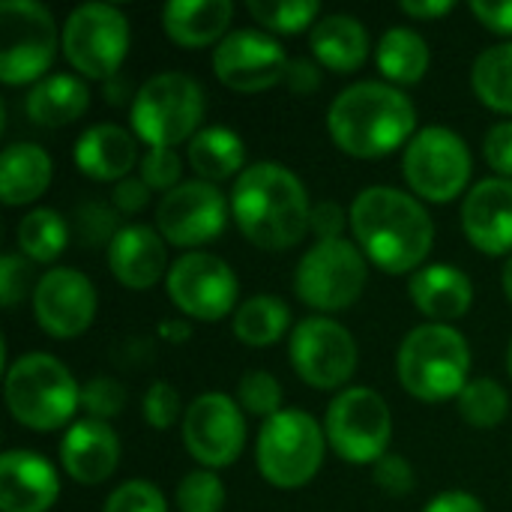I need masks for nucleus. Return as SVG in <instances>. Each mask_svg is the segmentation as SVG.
<instances>
[{"mask_svg":"<svg viewBox=\"0 0 512 512\" xmlns=\"http://www.w3.org/2000/svg\"><path fill=\"white\" fill-rule=\"evenodd\" d=\"M291 324V312L279 297L258 294L240 303L234 312V336L249 348H267L276 345Z\"/></svg>","mask_w":512,"mask_h":512,"instance_id":"7c9ffc66","label":"nucleus"},{"mask_svg":"<svg viewBox=\"0 0 512 512\" xmlns=\"http://www.w3.org/2000/svg\"><path fill=\"white\" fill-rule=\"evenodd\" d=\"M246 444L240 405L225 393L198 396L183 414V447L204 468H228Z\"/></svg>","mask_w":512,"mask_h":512,"instance_id":"2eb2a0df","label":"nucleus"},{"mask_svg":"<svg viewBox=\"0 0 512 512\" xmlns=\"http://www.w3.org/2000/svg\"><path fill=\"white\" fill-rule=\"evenodd\" d=\"M399 9L411 18H441L453 9L450 0H402Z\"/></svg>","mask_w":512,"mask_h":512,"instance_id":"603ef678","label":"nucleus"},{"mask_svg":"<svg viewBox=\"0 0 512 512\" xmlns=\"http://www.w3.org/2000/svg\"><path fill=\"white\" fill-rule=\"evenodd\" d=\"M312 54L333 72H354L369 54V33L354 15H327L312 27Z\"/></svg>","mask_w":512,"mask_h":512,"instance_id":"bb28decb","label":"nucleus"},{"mask_svg":"<svg viewBox=\"0 0 512 512\" xmlns=\"http://www.w3.org/2000/svg\"><path fill=\"white\" fill-rule=\"evenodd\" d=\"M288 57L282 45L261 30H234L213 51L216 78L237 93H261L285 81Z\"/></svg>","mask_w":512,"mask_h":512,"instance_id":"f3484780","label":"nucleus"},{"mask_svg":"<svg viewBox=\"0 0 512 512\" xmlns=\"http://www.w3.org/2000/svg\"><path fill=\"white\" fill-rule=\"evenodd\" d=\"M327 441L351 465H375L387 456L393 417L387 402L369 387H348L342 390L330 408L324 423Z\"/></svg>","mask_w":512,"mask_h":512,"instance_id":"9b49d317","label":"nucleus"},{"mask_svg":"<svg viewBox=\"0 0 512 512\" xmlns=\"http://www.w3.org/2000/svg\"><path fill=\"white\" fill-rule=\"evenodd\" d=\"M462 228L471 246L486 255L512 252V180H480L462 204Z\"/></svg>","mask_w":512,"mask_h":512,"instance_id":"6ab92c4d","label":"nucleus"},{"mask_svg":"<svg viewBox=\"0 0 512 512\" xmlns=\"http://www.w3.org/2000/svg\"><path fill=\"white\" fill-rule=\"evenodd\" d=\"M60 45L75 72L84 78L111 81L129 51V21L117 6L84 3L69 12Z\"/></svg>","mask_w":512,"mask_h":512,"instance_id":"9d476101","label":"nucleus"},{"mask_svg":"<svg viewBox=\"0 0 512 512\" xmlns=\"http://www.w3.org/2000/svg\"><path fill=\"white\" fill-rule=\"evenodd\" d=\"M378 69L393 84H417L429 72L432 51L426 39L411 27H393L378 42Z\"/></svg>","mask_w":512,"mask_h":512,"instance_id":"c756f323","label":"nucleus"},{"mask_svg":"<svg viewBox=\"0 0 512 512\" xmlns=\"http://www.w3.org/2000/svg\"><path fill=\"white\" fill-rule=\"evenodd\" d=\"M6 405L21 426L54 432L78 411L81 387L57 357L33 351L18 357L6 372Z\"/></svg>","mask_w":512,"mask_h":512,"instance_id":"39448f33","label":"nucleus"},{"mask_svg":"<svg viewBox=\"0 0 512 512\" xmlns=\"http://www.w3.org/2000/svg\"><path fill=\"white\" fill-rule=\"evenodd\" d=\"M402 171L420 198L447 204L462 195L471 180V150L453 129L426 126L408 141Z\"/></svg>","mask_w":512,"mask_h":512,"instance_id":"f8f14e48","label":"nucleus"},{"mask_svg":"<svg viewBox=\"0 0 512 512\" xmlns=\"http://www.w3.org/2000/svg\"><path fill=\"white\" fill-rule=\"evenodd\" d=\"M417 126L411 99L381 81H360L342 90L330 111L327 129L339 150L357 159H378L399 150Z\"/></svg>","mask_w":512,"mask_h":512,"instance_id":"7ed1b4c3","label":"nucleus"},{"mask_svg":"<svg viewBox=\"0 0 512 512\" xmlns=\"http://www.w3.org/2000/svg\"><path fill=\"white\" fill-rule=\"evenodd\" d=\"M165 237L147 225H126L108 246V267L129 291H147L165 276Z\"/></svg>","mask_w":512,"mask_h":512,"instance_id":"4be33fe9","label":"nucleus"},{"mask_svg":"<svg viewBox=\"0 0 512 512\" xmlns=\"http://www.w3.org/2000/svg\"><path fill=\"white\" fill-rule=\"evenodd\" d=\"M396 372L414 399L447 402L468 387L471 348L450 324H423L399 345Z\"/></svg>","mask_w":512,"mask_h":512,"instance_id":"20e7f679","label":"nucleus"},{"mask_svg":"<svg viewBox=\"0 0 512 512\" xmlns=\"http://www.w3.org/2000/svg\"><path fill=\"white\" fill-rule=\"evenodd\" d=\"M69 243V225L57 210L39 207L18 222V249L27 261L51 264Z\"/></svg>","mask_w":512,"mask_h":512,"instance_id":"473e14b6","label":"nucleus"},{"mask_svg":"<svg viewBox=\"0 0 512 512\" xmlns=\"http://www.w3.org/2000/svg\"><path fill=\"white\" fill-rule=\"evenodd\" d=\"M57 54L54 15L36 0L0 3V81L9 87L42 81Z\"/></svg>","mask_w":512,"mask_h":512,"instance_id":"6e6552de","label":"nucleus"},{"mask_svg":"<svg viewBox=\"0 0 512 512\" xmlns=\"http://www.w3.org/2000/svg\"><path fill=\"white\" fill-rule=\"evenodd\" d=\"M483 153H486L489 168L498 177L512 180V120H504L489 129V135L483 141Z\"/></svg>","mask_w":512,"mask_h":512,"instance_id":"a18cd8bd","label":"nucleus"},{"mask_svg":"<svg viewBox=\"0 0 512 512\" xmlns=\"http://www.w3.org/2000/svg\"><path fill=\"white\" fill-rule=\"evenodd\" d=\"M237 402L243 411L255 414V417H276L282 411V387L279 381L264 372V369H255V372H246L237 384Z\"/></svg>","mask_w":512,"mask_h":512,"instance_id":"c9c22d12","label":"nucleus"},{"mask_svg":"<svg viewBox=\"0 0 512 512\" xmlns=\"http://www.w3.org/2000/svg\"><path fill=\"white\" fill-rule=\"evenodd\" d=\"M459 414L474 429H495L510 414V396L495 378H474L459 393Z\"/></svg>","mask_w":512,"mask_h":512,"instance_id":"72a5a7b5","label":"nucleus"},{"mask_svg":"<svg viewBox=\"0 0 512 512\" xmlns=\"http://www.w3.org/2000/svg\"><path fill=\"white\" fill-rule=\"evenodd\" d=\"M423 512H486L483 510V504L474 498V495H468V492H444V495H438L429 507Z\"/></svg>","mask_w":512,"mask_h":512,"instance_id":"3c124183","label":"nucleus"},{"mask_svg":"<svg viewBox=\"0 0 512 512\" xmlns=\"http://www.w3.org/2000/svg\"><path fill=\"white\" fill-rule=\"evenodd\" d=\"M90 105V90L75 75H48L27 96V117L39 126H66Z\"/></svg>","mask_w":512,"mask_h":512,"instance_id":"cd10ccee","label":"nucleus"},{"mask_svg":"<svg viewBox=\"0 0 512 512\" xmlns=\"http://www.w3.org/2000/svg\"><path fill=\"white\" fill-rule=\"evenodd\" d=\"M60 495L57 471L33 450H9L0 459V510L48 512Z\"/></svg>","mask_w":512,"mask_h":512,"instance_id":"aec40b11","label":"nucleus"},{"mask_svg":"<svg viewBox=\"0 0 512 512\" xmlns=\"http://www.w3.org/2000/svg\"><path fill=\"white\" fill-rule=\"evenodd\" d=\"M285 84L294 93H309V90H315L321 84V75H318V69L309 60H291L288 72H285Z\"/></svg>","mask_w":512,"mask_h":512,"instance_id":"8fccbe9b","label":"nucleus"},{"mask_svg":"<svg viewBox=\"0 0 512 512\" xmlns=\"http://www.w3.org/2000/svg\"><path fill=\"white\" fill-rule=\"evenodd\" d=\"M291 363L315 390H339L357 372V342L333 318H306L291 333Z\"/></svg>","mask_w":512,"mask_h":512,"instance_id":"ddd939ff","label":"nucleus"},{"mask_svg":"<svg viewBox=\"0 0 512 512\" xmlns=\"http://www.w3.org/2000/svg\"><path fill=\"white\" fill-rule=\"evenodd\" d=\"M228 204L207 180H189L162 195L156 207V228L171 246H204L225 231Z\"/></svg>","mask_w":512,"mask_h":512,"instance_id":"dca6fc26","label":"nucleus"},{"mask_svg":"<svg viewBox=\"0 0 512 512\" xmlns=\"http://www.w3.org/2000/svg\"><path fill=\"white\" fill-rule=\"evenodd\" d=\"M249 12L273 33H303L309 24H318L321 6L315 0H252Z\"/></svg>","mask_w":512,"mask_h":512,"instance_id":"f704fd0d","label":"nucleus"},{"mask_svg":"<svg viewBox=\"0 0 512 512\" xmlns=\"http://www.w3.org/2000/svg\"><path fill=\"white\" fill-rule=\"evenodd\" d=\"M144 420L153 426V429H171L177 420H180V411H183V405H180V393L171 387V384H165V381H156V384H150V390L144 393Z\"/></svg>","mask_w":512,"mask_h":512,"instance_id":"79ce46f5","label":"nucleus"},{"mask_svg":"<svg viewBox=\"0 0 512 512\" xmlns=\"http://www.w3.org/2000/svg\"><path fill=\"white\" fill-rule=\"evenodd\" d=\"M30 264L24 255H3L0 261V303L6 309H15L18 300L30 291Z\"/></svg>","mask_w":512,"mask_h":512,"instance_id":"37998d69","label":"nucleus"},{"mask_svg":"<svg viewBox=\"0 0 512 512\" xmlns=\"http://www.w3.org/2000/svg\"><path fill=\"white\" fill-rule=\"evenodd\" d=\"M204 117V90L192 75L159 72L132 102V129L147 147H168L192 141Z\"/></svg>","mask_w":512,"mask_h":512,"instance_id":"0eeeda50","label":"nucleus"},{"mask_svg":"<svg viewBox=\"0 0 512 512\" xmlns=\"http://www.w3.org/2000/svg\"><path fill=\"white\" fill-rule=\"evenodd\" d=\"M366 255L351 240H318L297 264L294 291L318 312H339L366 288Z\"/></svg>","mask_w":512,"mask_h":512,"instance_id":"1a4fd4ad","label":"nucleus"},{"mask_svg":"<svg viewBox=\"0 0 512 512\" xmlns=\"http://www.w3.org/2000/svg\"><path fill=\"white\" fill-rule=\"evenodd\" d=\"M471 87L492 111L512 114V42L492 45L474 60Z\"/></svg>","mask_w":512,"mask_h":512,"instance_id":"2f4dec72","label":"nucleus"},{"mask_svg":"<svg viewBox=\"0 0 512 512\" xmlns=\"http://www.w3.org/2000/svg\"><path fill=\"white\" fill-rule=\"evenodd\" d=\"M33 315L48 336L75 339L96 318V288L84 273L54 267L33 288Z\"/></svg>","mask_w":512,"mask_h":512,"instance_id":"a211bd4d","label":"nucleus"},{"mask_svg":"<svg viewBox=\"0 0 512 512\" xmlns=\"http://www.w3.org/2000/svg\"><path fill=\"white\" fill-rule=\"evenodd\" d=\"M231 216L243 237L267 252L294 249L312 228L309 195L297 174L279 162H255L237 177Z\"/></svg>","mask_w":512,"mask_h":512,"instance_id":"f03ea898","label":"nucleus"},{"mask_svg":"<svg viewBox=\"0 0 512 512\" xmlns=\"http://www.w3.org/2000/svg\"><path fill=\"white\" fill-rule=\"evenodd\" d=\"M372 468H375V483H378L381 492H387L393 498H402V495H408L414 489V468L408 465V459H402L396 453H387Z\"/></svg>","mask_w":512,"mask_h":512,"instance_id":"c03bdc74","label":"nucleus"},{"mask_svg":"<svg viewBox=\"0 0 512 512\" xmlns=\"http://www.w3.org/2000/svg\"><path fill=\"white\" fill-rule=\"evenodd\" d=\"M327 432L306 411L288 408L261 426L255 462L276 489H303L321 471Z\"/></svg>","mask_w":512,"mask_h":512,"instance_id":"423d86ee","label":"nucleus"},{"mask_svg":"<svg viewBox=\"0 0 512 512\" xmlns=\"http://www.w3.org/2000/svg\"><path fill=\"white\" fill-rule=\"evenodd\" d=\"M507 366H510V375H512V342H510V357H507Z\"/></svg>","mask_w":512,"mask_h":512,"instance_id":"6e6d98bb","label":"nucleus"},{"mask_svg":"<svg viewBox=\"0 0 512 512\" xmlns=\"http://www.w3.org/2000/svg\"><path fill=\"white\" fill-rule=\"evenodd\" d=\"M135 162H138L135 138L114 123L90 126L75 144V165L90 180H102V183L126 180Z\"/></svg>","mask_w":512,"mask_h":512,"instance_id":"b1692460","label":"nucleus"},{"mask_svg":"<svg viewBox=\"0 0 512 512\" xmlns=\"http://www.w3.org/2000/svg\"><path fill=\"white\" fill-rule=\"evenodd\" d=\"M186 159L192 165V171L207 180V183H219L234 177L237 171L243 174V162H246V147L243 138L225 126H207L201 129L189 147H186Z\"/></svg>","mask_w":512,"mask_h":512,"instance_id":"c85d7f7f","label":"nucleus"},{"mask_svg":"<svg viewBox=\"0 0 512 512\" xmlns=\"http://www.w3.org/2000/svg\"><path fill=\"white\" fill-rule=\"evenodd\" d=\"M225 486L213 471H192L177 486V510L180 512H222Z\"/></svg>","mask_w":512,"mask_h":512,"instance_id":"e433bc0d","label":"nucleus"},{"mask_svg":"<svg viewBox=\"0 0 512 512\" xmlns=\"http://www.w3.org/2000/svg\"><path fill=\"white\" fill-rule=\"evenodd\" d=\"M414 306L432 318V324H450L462 315H468L474 303V285L471 279L447 264H429L420 267L408 288Z\"/></svg>","mask_w":512,"mask_h":512,"instance_id":"5701e85b","label":"nucleus"},{"mask_svg":"<svg viewBox=\"0 0 512 512\" xmlns=\"http://www.w3.org/2000/svg\"><path fill=\"white\" fill-rule=\"evenodd\" d=\"M345 225H351V219L339 204L324 201V204L312 207V231L318 234V240H342Z\"/></svg>","mask_w":512,"mask_h":512,"instance_id":"49530a36","label":"nucleus"},{"mask_svg":"<svg viewBox=\"0 0 512 512\" xmlns=\"http://www.w3.org/2000/svg\"><path fill=\"white\" fill-rule=\"evenodd\" d=\"M231 15L234 6L228 0H174L162 9V27L177 45L204 48L228 30Z\"/></svg>","mask_w":512,"mask_h":512,"instance_id":"393cba45","label":"nucleus"},{"mask_svg":"<svg viewBox=\"0 0 512 512\" xmlns=\"http://www.w3.org/2000/svg\"><path fill=\"white\" fill-rule=\"evenodd\" d=\"M75 231H78V240L84 246H102L120 234L117 228V210L102 204V201H87L78 207V216H75Z\"/></svg>","mask_w":512,"mask_h":512,"instance_id":"4c0bfd02","label":"nucleus"},{"mask_svg":"<svg viewBox=\"0 0 512 512\" xmlns=\"http://www.w3.org/2000/svg\"><path fill=\"white\" fill-rule=\"evenodd\" d=\"M501 282H504V294L510 297V303H512V255H510V261L504 264V273H501Z\"/></svg>","mask_w":512,"mask_h":512,"instance_id":"5fc2aeb1","label":"nucleus"},{"mask_svg":"<svg viewBox=\"0 0 512 512\" xmlns=\"http://www.w3.org/2000/svg\"><path fill=\"white\" fill-rule=\"evenodd\" d=\"M147 201H150L147 183H144V180H132V177L120 180V183L114 186V192H111V207H114L117 213H129V216H132V213L144 210Z\"/></svg>","mask_w":512,"mask_h":512,"instance_id":"de8ad7c7","label":"nucleus"},{"mask_svg":"<svg viewBox=\"0 0 512 512\" xmlns=\"http://www.w3.org/2000/svg\"><path fill=\"white\" fill-rule=\"evenodd\" d=\"M123 405H126V390L114 378H90L81 387V408L87 411L90 420L108 423L123 411Z\"/></svg>","mask_w":512,"mask_h":512,"instance_id":"58836bf2","label":"nucleus"},{"mask_svg":"<svg viewBox=\"0 0 512 512\" xmlns=\"http://www.w3.org/2000/svg\"><path fill=\"white\" fill-rule=\"evenodd\" d=\"M51 156L39 144H9L0 153V198L6 207L36 201L51 183Z\"/></svg>","mask_w":512,"mask_h":512,"instance_id":"a878e982","label":"nucleus"},{"mask_svg":"<svg viewBox=\"0 0 512 512\" xmlns=\"http://www.w3.org/2000/svg\"><path fill=\"white\" fill-rule=\"evenodd\" d=\"M60 462L75 483L99 486L120 465V438L102 420H78L60 441Z\"/></svg>","mask_w":512,"mask_h":512,"instance_id":"412c9836","label":"nucleus"},{"mask_svg":"<svg viewBox=\"0 0 512 512\" xmlns=\"http://www.w3.org/2000/svg\"><path fill=\"white\" fill-rule=\"evenodd\" d=\"M351 231L360 246V252L381 267L384 273H408L426 264L432 243H435V225L426 207L393 186H369L363 189L351 210Z\"/></svg>","mask_w":512,"mask_h":512,"instance_id":"f257e3e1","label":"nucleus"},{"mask_svg":"<svg viewBox=\"0 0 512 512\" xmlns=\"http://www.w3.org/2000/svg\"><path fill=\"white\" fill-rule=\"evenodd\" d=\"M102 512H168L162 492L147 480H129L111 492Z\"/></svg>","mask_w":512,"mask_h":512,"instance_id":"a19ab883","label":"nucleus"},{"mask_svg":"<svg viewBox=\"0 0 512 512\" xmlns=\"http://www.w3.org/2000/svg\"><path fill=\"white\" fill-rule=\"evenodd\" d=\"M162 333H165V336L174 333V342H183V339L189 336V327H186V324H177V321H168V324H162Z\"/></svg>","mask_w":512,"mask_h":512,"instance_id":"864d4df0","label":"nucleus"},{"mask_svg":"<svg viewBox=\"0 0 512 512\" xmlns=\"http://www.w3.org/2000/svg\"><path fill=\"white\" fill-rule=\"evenodd\" d=\"M237 294L234 270L210 252H189L168 270V297L195 321H219L237 312Z\"/></svg>","mask_w":512,"mask_h":512,"instance_id":"4468645a","label":"nucleus"},{"mask_svg":"<svg viewBox=\"0 0 512 512\" xmlns=\"http://www.w3.org/2000/svg\"><path fill=\"white\" fill-rule=\"evenodd\" d=\"M471 12L495 33H512V0H471Z\"/></svg>","mask_w":512,"mask_h":512,"instance_id":"09e8293b","label":"nucleus"},{"mask_svg":"<svg viewBox=\"0 0 512 512\" xmlns=\"http://www.w3.org/2000/svg\"><path fill=\"white\" fill-rule=\"evenodd\" d=\"M138 171H141V180L147 183V189H156V192H171L180 186V174H183V162L174 150L168 147H150L144 153V159L138 162Z\"/></svg>","mask_w":512,"mask_h":512,"instance_id":"ea45409f","label":"nucleus"}]
</instances>
